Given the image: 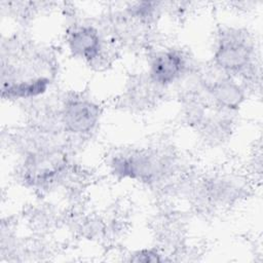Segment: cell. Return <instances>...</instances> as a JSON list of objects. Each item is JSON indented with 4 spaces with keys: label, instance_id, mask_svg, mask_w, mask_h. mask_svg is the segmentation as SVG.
I'll return each mask as SVG.
<instances>
[{
    "label": "cell",
    "instance_id": "obj_6",
    "mask_svg": "<svg viewBox=\"0 0 263 263\" xmlns=\"http://www.w3.org/2000/svg\"><path fill=\"white\" fill-rule=\"evenodd\" d=\"M67 45L74 57L89 64H97L105 58V41L92 25L75 26L67 35Z\"/></svg>",
    "mask_w": 263,
    "mask_h": 263
},
{
    "label": "cell",
    "instance_id": "obj_5",
    "mask_svg": "<svg viewBox=\"0 0 263 263\" xmlns=\"http://www.w3.org/2000/svg\"><path fill=\"white\" fill-rule=\"evenodd\" d=\"M200 83L217 109L223 111L237 110L246 99V90L231 76L221 72L214 77H203Z\"/></svg>",
    "mask_w": 263,
    "mask_h": 263
},
{
    "label": "cell",
    "instance_id": "obj_3",
    "mask_svg": "<svg viewBox=\"0 0 263 263\" xmlns=\"http://www.w3.org/2000/svg\"><path fill=\"white\" fill-rule=\"evenodd\" d=\"M63 128L76 136L91 133L101 117V108L92 100L74 96L66 99L60 109Z\"/></svg>",
    "mask_w": 263,
    "mask_h": 263
},
{
    "label": "cell",
    "instance_id": "obj_2",
    "mask_svg": "<svg viewBox=\"0 0 263 263\" xmlns=\"http://www.w3.org/2000/svg\"><path fill=\"white\" fill-rule=\"evenodd\" d=\"M112 173L120 178H129L144 183H154L164 177L170 160L158 152L136 151L118 155L111 162Z\"/></svg>",
    "mask_w": 263,
    "mask_h": 263
},
{
    "label": "cell",
    "instance_id": "obj_4",
    "mask_svg": "<svg viewBox=\"0 0 263 263\" xmlns=\"http://www.w3.org/2000/svg\"><path fill=\"white\" fill-rule=\"evenodd\" d=\"M189 69L188 58L176 48L156 52L151 59L148 76L159 87H166L181 80Z\"/></svg>",
    "mask_w": 263,
    "mask_h": 263
},
{
    "label": "cell",
    "instance_id": "obj_1",
    "mask_svg": "<svg viewBox=\"0 0 263 263\" xmlns=\"http://www.w3.org/2000/svg\"><path fill=\"white\" fill-rule=\"evenodd\" d=\"M255 51V44L247 32L227 29L219 35L213 55L214 66L229 76L251 79L257 73Z\"/></svg>",
    "mask_w": 263,
    "mask_h": 263
},
{
    "label": "cell",
    "instance_id": "obj_7",
    "mask_svg": "<svg viewBox=\"0 0 263 263\" xmlns=\"http://www.w3.org/2000/svg\"><path fill=\"white\" fill-rule=\"evenodd\" d=\"M50 85L48 76H38L28 79H22L12 82L2 83V98L3 99H36L44 95Z\"/></svg>",
    "mask_w": 263,
    "mask_h": 263
},
{
    "label": "cell",
    "instance_id": "obj_8",
    "mask_svg": "<svg viewBox=\"0 0 263 263\" xmlns=\"http://www.w3.org/2000/svg\"><path fill=\"white\" fill-rule=\"evenodd\" d=\"M159 86H157L152 80L149 78L146 80H137L132 82L129 89L127 90V101L137 108L148 107L156 98V90H159Z\"/></svg>",
    "mask_w": 263,
    "mask_h": 263
},
{
    "label": "cell",
    "instance_id": "obj_9",
    "mask_svg": "<svg viewBox=\"0 0 263 263\" xmlns=\"http://www.w3.org/2000/svg\"><path fill=\"white\" fill-rule=\"evenodd\" d=\"M132 261L135 262H157L162 261L163 259L160 257V254L155 250H140L136 252L130 258Z\"/></svg>",
    "mask_w": 263,
    "mask_h": 263
}]
</instances>
